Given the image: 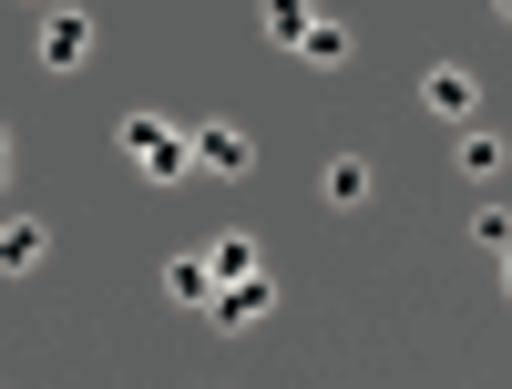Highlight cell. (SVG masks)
I'll use <instances>...</instances> for the list:
<instances>
[{"mask_svg":"<svg viewBox=\"0 0 512 389\" xmlns=\"http://www.w3.org/2000/svg\"><path fill=\"white\" fill-rule=\"evenodd\" d=\"M123 154H134V175H154V185H175L185 164H195V144L164 113H123Z\"/></svg>","mask_w":512,"mask_h":389,"instance_id":"obj_1","label":"cell"},{"mask_svg":"<svg viewBox=\"0 0 512 389\" xmlns=\"http://www.w3.org/2000/svg\"><path fill=\"white\" fill-rule=\"evenodd\" d=\"M420 103H431L441 123H461V134H472V113H482V82L461 72V62H431V82H420Z\"/></svg>","mask_w":512,"mask_h":389,"instance_id":"obj_2","label":"cell"},{"mask_svg":"<svg viewBox=\"0 0 512 389\" xmlns=\"http://www.w3.org/2000/svg\"><path fill=\"white\" fill-rule=\"evenodd\" d=\"M246 164H256V144L236 134V123H205V134H195V175H226V185H236Z\"/></svg>","mask_w":512,"mask_h":389,"instance_id":"obj_3","label":"cell"},{"mask_svg":"<svg viewBox=\"0 0 512 389\" xmlns=\"http://www.w3.org/2000/svg\"><path fill=\"white\" fill-rule=\"evenodd\" d=\"M82 52H93V21H82V11L41 21V62H52V72H82Z\"/></svg>","mask_w":512,"mask_h":389,"instance_id":"obj_4","label":"cell"},{"mask_svg":"<svg viewBox=\"0 0 512 389\" xmlns=\"http://www.w3.org/2000/svg\"><path fill=\"white\" fill-rule=\"evenodd\" d=\"M164 297H175V308H216V256H175V267H164Z\"/></svg>","mask_w":512,"mask_h":389,"instance_id":"obj_5","label":"cell"},{"mask_svg":"<svg viewBox=\"0 0 512 389\" xmlns=\"http://www.w3.org/2000/svg\"><path fill=\"white\" fill-rule=\"evenodd\" d=\"M267 308H277V297H267V277H246V287H216V308H205V318H216V328H256Z\"/></svg>","mask_w":512,"mask_h":389,"instance_id":"obj_6","label":"cell"},{"mask_svg":"<svg viewBox=\"0 0 512 389\" xmlns=\"http://www.w3.org/2000/svg\"><path fill=\"white\" fill-rule=\"evenodd\" d=\"M297 62L338 72V62H349V21H308V41H297Z\"/></svg>","mask_w":512,"mask_h":389,"instance_id":"obj_7","label":"cell"},{"mask_svg":"<svg viewBox=\"0 0 512 389\" xmlns=\"http://www.w3.org/2000/svg\"><path fill=\"white\" fill-rule=\"evenodd\" d=\"M41 246H52V236H41L31 215H11V226H0V267H11V277H21V267H41Z\"/></svg>","mask_w":512,"mask_h":389,"instance_id":"obj_8","label":"cell"},{"mask_svg":"<svg viewBox=\"0 0 512 389\" xmlns=\"http://www.w3.org/2000/svg\"><path fill=\"white\" fill-rule=\"evenodd\" d=\"M318 185H328V205H369V164H359V154H338Z\"/></svg>","mask_w":512,"mask_h":389,"instance_id":"obj_9","label":"cell"},{"mask_svg":"<svg viewBox=\"0 0 512 389\" xmlns=\"http://www.w3.org/2000/svg\"><path fill=\"white\" fill-rule=\"evenodd\" d=\"M308 21H318V11H297V0H267V41H277V52H297V41H308Z\"/></svg>","mask_w":512,"mask_h":389,"instance_id":"obj_10","label":"cell"},{"mask_svg":"<svg viewBox=\"0 0 512 389\" xmlns=\"http://www.w3.org/2000/svg\"><path fill=\"white\" fill-rule=\"evenodd\" d=\"M246 277H267V267H256L246 236H226V246H216V287H246Z\"/></svg>","mask_w":512,"mask_h":389,"instance_id":"obj_11","label":"cell"},{"mask_svg":"<svg viewBox=\"0 0 512 389\" xmlns=\"http://www.w3.org/2000/svg\"><path fill=\"white\" fill-rule=\"evenodd\" d=\"M461 164H472V175H502V134H482V123H472V134H461Z\"/></svg>","mask_w":512,"mask_h":389,"instance_id":"obj_12","label":"cell"},{"mask_svg":"<svg viewBox=\"0 0 512 389\" xmlns=\"http://www.w3.org/2000/svg\"><path fill=\"white\" fill-rule=\"evenodd\" d=\"M472 236H482L492 256H512V215H502V205H482V215H472Z\"/></svg>","mask_w":512,"mask_h":389,"instance_id":"obj_13","label":"cell"},{"mask_svg":"<svg viewBox=\"0 0 512 389\" xmlns=\"http://www.w3.org/2000/svg\"><path fill=\"white\" fill-rule=\"evenodd\" d=\"M502 297H512V256H502Z\"/></svg>","mask_w":512,"mask_h":389,"instance_id":"obj_14","label":"cell"}]
</instances>
